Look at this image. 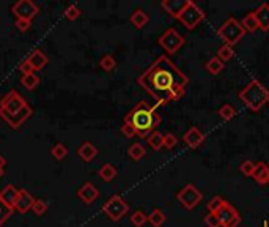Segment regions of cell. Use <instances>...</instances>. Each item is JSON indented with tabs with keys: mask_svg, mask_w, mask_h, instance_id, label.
Segmentation results:
<instances>
[{
	"mask_svg": "<svg viewBox=\"0 0 269 227\" xmlns=\"http://www.w3.org/2000/svg\"><path fill=\"white\" fill-rule=\"evenodd\" d=\"M128 155L133 158L134 161H140L142 158H145V155H147V148L143 147V145L140 144V142H135V144H133L131 145V147L128 148Z\"/></svg>",
	"mask_w": 269,
	"mask_h": 227,
	"instance_id": "obj_27",
	"label": "cell"
},
{
	"mask_svg": "<svg viewBox=\"0 0 269 227\" xmlns=\"http://www.w3.org/2000/svg\"><path fill=\"white\" fill-rule=\"evenodd\" d=\"M27 62L33 66V71L36 73V71H40V69H43L47 65L49 59H47V55L43 52L41 49H35L33 52L27 57Z\"/></svg>",
	"mask_w": 269,
	"mask_h": 227,
	"instance_id": "obj_15",
	"label": "cell"
},
{
	"mask_svg": "<svg viewBox=\"0 0 269 227\" xmlns=\"http://www.w3.org/2000/svg\"><path fill=\"white\" fill-rule=\"evenodd\" d=\"M205 68H206V71H208L209 74L216 76V74H219L221 71H224L225 63L221 59H217V57H211V59L205 63Z\"/></svg>",
	"mask_w": 269,
	"mask_h": 227,
	"instance_id": "obj_23",
	"label": "cell"
},
{
	"mask_svg": "<svg viewBox=\"0 0 269 227\" xmlns=\"http://www.w3.org/2000/svg\"><path fill=\"white\" fill-rule=\"evenodd\" d=\"M255 167H256V162L250 161V160H244V161L239 164V172L244 174L246 177H252L254 172H255Z\"/></svg>",
	"mask_w": 269,
	"mask_h": 227,
	"instance_id": "obj_34",
	"label": "cell"
},
{
	"mask_svg": "<svg viewBox=\"0 0 269 227\" xmlns=\"http://www.w3.org/2000/svg\"><path fill=\"white\" fill-rule=\"evenodd\" d=\"M129 21H131V24H133L135 29H143V27H145V25L148 24L149 17H148V15H147L145 10L135 8V10L133 11V15L129 16Z\"/></svg>",
	"mask_w": 269,
	"mask_h": 227,
	"instance_id": "obj_21",
	"label": "cell"
},
{
	"mask_svg": "<svg viewBox=\"0 0 269 227\" xmlns=\"http://www.w3.org/2000/svg\"><path fill=\"white\" fill-rule=\"evenodd\" d=\"M219 38L224 41V44H230V46H235L236 43H239L244 35H246V30L241 25V22L235 17H228L221 27L217 29Z\"/></svg>",
	"mask_w": 269,
	"mask_h": 227,
	"instance_id": "obj_5",
	"label": "cell"
},
{
	"mask_svg": "<svg viewBox=\"0 0 269 227\" xmlns=\"http://www.w3.org/2000/svg\"><path fill=\"white\" fill-rule=\"evenodd\" d=\"M147 142H148V145H149V147H151L153 150L159 151L162 147H164V134L156 130V131H153L151 134H149V136L147 137Z\"/></svg>",
	"mask_w": 269,
	"mask_h": 227,
	"instance_id": "obj_24",
	"label": "cell"
},
{
	"mask_svg": "<svg viewBox=\"0 0 269 227\" xmlns=\"http://www.w3.org/2000/svg\"><path fill=\"white\" fill-rule=\"evenodd\" d=\"M19 71L22 73V76H27V74L35 73V71H33V66L27 62V59H26V60H22V62L19 63Z\"/></svg>",
	"mask_w": 269,
	"mask_h": 227,
	"instance_id": "obj_42",
	"label": "cell"
},
{
	"mask_svg": "<svg viewBox=\"0 0 269 227\" xmlns=\"http://www.w3.org/2000/svg\"><path fill=\"white\" fill-rule=\"evenodd\" d=\"M137 84L156 99V106H165L184 97L189 79L167 55H161L137 78Z\"/></svg>",
	"mask_w": 269,
	"mask_h": 227,
	"instance_id": "obj_1",
	"label": "cell"
},
{
	"mask_svg": "<svg viewBox=\"0 0 269 227\" xmlns=\"http://www.w3.org/2000/svg\"><path fill=\"white\" fill-rule=\"evenodd\" d=\"M224 202H225V199L222 197V195H214V197H211V200L208 202V211L216 213L219 208L224 205Z\"/></svg>",
	"mask_w": 269,
	"mask_h": 227,
	"instance_id": "obj_37",
	"label": "cell"
},
{
	"mask_svg": "<svg viewBox=\"0 0 269 227\" xmlns=\"http://www.w3.org/2000/svg\"><path fill=\"white\" fill-rule=\"evenodd\" d=\"M35 200L36 199L27 191V189H19V194H17V199H16V204H15V210L22 213V214H26L27 211L32 210Z\"/></svg>",
	"mask_w": 269,
	"mask_h": 227,
	"instance_id": "obj_12",
	"label": "cell"
},
{
	"mask_svg": "<svg viewBox=\"0 0 269 227\" xmlns=\"http://www.w3.org/2000/svg\"><path fill=\"white\" fill-rule=\"evenodd\" d=\"M129 219H131V224H133L134 227H143L148 223V216L142 210L133 211V214H131Z\"/></svg>",
	"mask_w": 269,
	"mask_h": 227,
	"instance_id": "obj_31",
	"label": "cell"
},
{
	"mask_svg": "<svg viewBox=\"0 0 269 227\" xmlns=\"http://www.w3.org/2000/svg\"><path fill=\"white\" fill-rule=\"evenodd\" d=\"M203 19H205L203 10L200 8L195 2H192V0H187L184 10L181 11V15L178 16V21H181V24H183L187 30H194Z\"/></svg>",
	"mask_w": 269,
	"mask_h": 227,
	"instance_id": "obj_7",
	"label": "cell"
},
{
	"mask_svg": "<svg viewBox=\"0 0 269 227\" xmlns=\"http://www.w3.org/2000/svg\"><path fill=\"white\" fill-rule=\"evenodd\" d=\"M266 164H268V167H269V161H268V162H266Z\"/></svg>",
	"mask_w": 269,
	"mask_h": 227,
	"instance_id": "obj_47",
	"label": "cell"
},
{
	"mask_svg": "<svg viewBox=\"0 0 269 227\" xmlns=\"http://www.w3.org/2000/svg\"><path fill=\"white\" fill-rule=\"evenodd\" d=\"M263 227H268V221H265V223H263Z\"/></svg>",
	"mask_w": 269,
	"mask_h": 227,
	"instance_id": "obj_46",
	"label": "cell"
},
{
	"mask_svg": "<svg viewBox=\"0 0 269 227\" xmlns=\"http://www.w3.org/2000/svg\"><path fill=\"white\" fill-rule=\"evenodd\" d=\"M254 13L256 21H258V27L263 32H269V3H261Z\"/></svg>",
	"mask_w": 269,
	"mask_h": 227,
	"instance_id": "obj_17",
	"label": "cell"
},
{
	"mask_svg": "<svg viewBox=\"0 0 269 227\" xmlns=\"http://www.w3.org/2000/svg\"><path fill=\"white\" fill-rule=\"evenodd\" d=\"M77 155H79L80 158H82V160H84L85 162H90V161H93V160L96 158L98 148H96L91 142L85 141V142L80 144V147L77 148Z\"/></svg>",
	"mask_w": 269,
	"mask_h": 227,
	"instance_id": "obj_18",
	"label": "cell"
},
{
	"mask_svg": "<svg viewBox=\"0 0 269 227\" xmlns=\"http://www.w3.org/2000/svg\"><path fill=\"white\" fill-rule=\"evenodd\" d=\"M80 13H82V11H80V8L77 5H74V3L68 5L66 10H65V17L68 19V21H76V19L80 16Z\"/></svg>",
	"mask_w": 269,
	"mask_h": 227,
	"instance_id": "obj_36",
	"label": "cell"
},
{
	"mask_svg": "<svg viewBox=\"0 0 269 227\" xmlns=\"http://www.w3.org/2000/svg\"><path fill=\"white\" fill-rule=\"evenodd\" d=\"M216 216L219 218V221H221L225 227H236L238 224L241 223L239 213H238L236 208L227 200H225L224 205L216 211Z\"/></svg>",
	"mask_w": 269,
	"mask_h": 227,
	"instance_id": "obj_11",
	"label": "cell"
},
{
	"mask_svg": "<svg viewBox=\"0 0 269 227\" xmlns=\"http://www.w3.org/2000/svg\"><path fill=\"white\" fill-rule=\"evenodd\" d=\"M177 144H178V137L173 134V132H165L164 134V147L167 150H172L177 147Z\"/></svg>",
	"mask_w": 269,
	"mask_h": 227,
	"instance_id": "obj_39",
	"label": "cell"
},
{
	"mask_svg": "<svg viewBox=\"0 0 269 227\" xmlns=\"http://www.w3.org/2000/svg\"><path fill=\"white\" fill-rule=\"evenodd\" d=\"M103 211H104V214L110 221H114V223H118V221L124 218V214H128L129 205H128V202L121 197V195L114 194L103 205Z\"/></svg>",
	"mask_w": 269,
	"mask_h": 227,
	"instance_id": "obj_6",
	"label": "cell"
},
{
	"mask_svg": "<svg viewBox=\"0 0 269 227\" xmlns=\"http://www.w3.org/2000/svg\"><path fill=\"white\" fill-rule=\"evenodd\" d=\"M241 25L244 27V30L250 32V33H254V32H256L260 29L258 27V21H256V17H255V13H247V15L242 17Z\"/></svg>",
	"mask_w": 269,
	"mask_h": 227,
	"instance_id": "obj_25",
	"label": "cell"
},
{
	"mask_svg": "<svg viewBox=\"0 0 269 227\" xmlns=\"http://www.w3.org/2000/svg\"><path fill=\"white\" fill-rule=\"evenodd\" d=\"M158 43H159V46L164 50H167L168 54H175L184 46L186 40H184V36L179 35L175 29H168L159 36Z\"/></svg>",
	"mask_w": 269,
	"mask_h": 227,
	"instance_id": "obj_9",
	"label": "cell"
},
{
	"mask_svg": "<svg viewBox=\"0 0 269 227\" xmlns=\"http://www.w3.org/2000/svg\"><path fill=\"white\" fill-rule=\"evenodd\" d=\"M77 197L82 200V202H85V204L90 205V204H93V202H95L99 197V189L95 185H93L91 181H87V183H84V185L79 188Z\"/></svg>",
	"mask_w": 269,
	"mask_h": 227,
	"instance_id": "obj_13",
	"label": "cell"
},
{
	"mask_svg": "<svg viewBox=\"0 0 269 227\" xmlns=\"http://www.w3.org/2000/svg\"><path fill=\"white\" fill-rule=\"evenodd\" d=\"M123 123L133 126L139 137H148L161 123V117L156 112V106H148L145 101H140L133 111L124 115Z\"/></svg>",
	"mask_w": 269,
	"mask_h": 227,
	"instance_id": "obj_3",
	"label": "cell"
},
{
	"mask_svg": "<svg viewBox=\"0 0 269 227\" xmlns=\"http://www.w3.org/2000/svg\"><path fill=\"white\" fill-rule=\"evenodd\" d=\"M121 132L126 137H134V136H137V132H135V130L133 128V126L131 125H128V123H123V126H121Z\"/></svg>",
	"mask_w": 269,
	"mask_h": 227,
	"instance_id": "obj_43",
	"label": "cell"
},
{
	"mask_svg": "<svg viewBox=\"0 0 269 227\" xmlns=\"http://www.w3.org/2000/svg\"><path fill=\"white\" fill-rule=\"evenodd\" d=\"M203 141H205V134L197 128V126H191L183 136V142L191 148H198L200 145L203 144Z\"/></svg>",
	"mask_w": 269,
	"mask_h": 227,
	"instance_id": "obj_14",
	"label": "cell"
},
{
	"mask_svg": "<svg viewBox=\"0 0 269 227\" xmlns=\"http://www.w3.org/2000/svg\"><path fill=\"white\" fill-rule=\"evenodd\" d=\"M177 200L186 208V210H194V208L203 200V194L195 185L187 183V185H184L177 193Z\"/></svg>",
	"mask_w": 269,
	"mask_h": 227,
	"instance_id": "obj_8",
	"label": "cell"
},
{
	"mask_svg": "<svg viewBox=\"0 0 269 227\" xmlns=\"http://www.w3.org/2000/svg\"><path fill=\"white\" fill-rule=\"evenodd\" d=\"M98 175H99V178L104 180V181H112L117 177V169L114 164H110V162H105L101 166V169L98 170Z\"/></svg>",
	"mask_w": 269,
	"mask_h": 227,
	"instance_id": "obj_22",
	"label": "cell"
},
{
	"mask_svg": "<svg viewBox=\"0 0 269 227\" xmlns=\"http://www.w3.org/2000/svg\"><path fill=\"white\" fill-rule=\"evenodd\" d=\"M238 98L241 99L250 111H260L266 103H269V90L261 84L258 79H252L249 84L238 93Z\"/></svg>",
	"mask_w": 269,
	"mask_h": 227,
	"instance_id": "obj_4",
	"label": "cell"
},
{
	"mask_svg": "<svg viewBox=\"0 0 269 227\" xmlns=\"http://www.w3.org/2000/svg\"><path fill=\"white\" fill-rule=\"evenodd\" d=\"M33 109L27 104L16 90L8 92L0 99V117L7 122L13 130L21 128V126L32 117Z\"/></svg>",
	"mask_w": 269,
	"mask_h": 227,
	"instance_id": "obj_2",
	"label": "cell"
},
{
	"mask_svg": "<svg viewBox=\"0 0 269 227\" xmlns=\"http://www.w3.org/2000/svg\"><path fill=\"white\" fill-rule=\"evenodd\" d=\"M11 13L16 16V19L32 21L36 15H40V6L32 0H19V2H16L11 6Z\"/></svg>",
	"mask_w": 269,
	"mask_h": 227,
	"instance_id": "obj_10",
	"label": "cell"
},
{
	"mask_svg": "<svg viewBox=\"0 0 269 227\" xmlns=\"http://www.w3.org/2000/svg\"><path fill=\"white\" fill-rule=\"evenodd\" d=\"M21 84H22L24 88H27V90H35V88L40 85V78L36 76V73L22 76V78H21Z\"/></svg>",
	"mask_w": 269,
	"mask_h": 227,
	"instance_id": "obj_28",
	"label": "cell"
},
{
	"mask_svg": "<svg viewBox=\"0 0 269 227\" xmlns=\"http://www.w3.org/2000/svg\"><path fill=\"white\" fill-rule=\"evenodd\" d=\"M252 178L261 186L268 185L269 183V167H268L266 162H263V161L256 162V167H255V172L252 175Z\"/></svg>",
	"mask_w": 269,
	"mask_h": 227,
	"instance_id": "obj_19",
	"label": "cell"
},
{
	"mask_svg": "<svg viewBox=\"0 0 269 227\" xmlns=\"http://www.w3.org/2000/svg\"><path fill=\"white\" fill-rule=\"evenodd\" d=\"M217 114H219V117H221L222 120L228 122V120L235 118V115H236V107L231 106L230 103H225V104L221 106V109L217 111Z\"/></svg>",
	"mask_w": 269,
	"mask_h": 227,
	"instance_id": "obj_29",
	"label": "cell"
},
{
	"mask_svg": "<svg viewBox=\"0 0 269 227\" xmlns=\"http://www.w3.org/2000/svg\"><path fill=\"white\" fill-rule=\"evenodd\" d=\"M13 211H15V208L8 207L2 199H0V226H2L5 221L11 216V214H13Z\"/></svg>",
	"mask_w": 269,
	"mask_h": 227,
	"instance_id": "obj_35",
	"label": "cell"
},
{
	"mask_svg": "<svg viewBox=\"0 0 269 227\" xmlns=\"http://www.w3.org/2000/svg\"><path fill=\"white\" fill-rule=\"evenodd\" d=\"M51 155L55 158V160L61 161V160H63V158L68 156V147H66L65 144H61V142L55 144L54 147H52V150H51Z\"/></svg>",
	"mask_w": 269,
	"mask_h": 227,
	"instance_id": "obj_33",
	"label": "cell"
},
{
	"mask_svg": "<svg viewBox=\"0 0 269 227\" xmlns=\"http://www.w3.org/2000/svg\"><path fill=\"white\" fill-rule=\"evenodd\" d=\"M203 221H205V224L208 226V227H219V226L222 224L221 221H219V218L216 216V213H209V211H208V214L205 216Z\"/></svg>",
	"mask_w": 269,
	"mask_h": 227,
	"instance_id": "obj_40",
	"label": "cell"
},
{
	"mask_svg": "<svg viewBox=\"0 0 269 227\" xmlns=\"http://www.w3.org/2000/svg\"><path fill=\"white\" fill-rule=\"evenodd\" d=\"M187 3V0H164V2L161 3V6L164 8L168 15L173 16V17H177L181 15V11L184 10V6Z\"/></svg>",
	"mask_w": 269,
	"mask_h": 227,
	"instance_id": "obj_16",
	"label": "cell"
},
{
	"mask_svg": "<svg viewBox=\"0 0 269 227\" xmlns=\"http://www.w3.org/2000/svg\"><path fill=\"white\" fill-rule=\"evenodd\" d=\"M99 66H101L104 71H112L115 66H117V60L114 55L110 54H105L101 57V60H99Z\"/></svg>",
	"mask_w": 269,
	"mask_h": 227,
	"instance_id": "obj_32",
	"label": "cell"
},
{
	"mask_svg": "<svg viewBox=\"0 0 269 227\" xmlns=\"http://www.w3.org/2000/svg\"><path fill=\"white\" fill-rule=\"evenodd\" d=\"M167 221L165 213L161 210V208H154V210L148 214V223L153 227H161Z\"/></svg>",
	"mask_w": 269,
	"mask_h": 227,
	"instance_id": "obj_26",
	"label": "cell"
},
{
	"mask_svg": "<svg viewBox=\"0 0 269 227\" xmlns=\"http://www.w3.org/2000/svg\"><path fill=\"white\" fill-rule=\"evenodd\" d=\"M5 164H7V160H5V158L2 156V155H0V167H5Z\"/></svg>",
	"mask_w": 269,
	"mask_h": 227,
	"instance_id": "obj_44",
	"label": "cell"
},
{
	"mask_svg": "<svg viewBox=\"0 0 269 227\" xmlns=\"http://www.w3.org/2000/svg\"><path fill=\"white\" fill-rule=\"evenodd\" d=\"M32 211L36 214V216H43L46 211H47V204H46V200H43V199H36L35 200V204L32 207Z\"/></svg>",
	"mask_w": 269,
	"mask_h": 227,
	"instance_id": "obj_38",
	"label": "cell"
},
{
	"mask_svg": "<svg viewBox=\"0 0 269 227\" xmlns=\"http://www.w3.org/2000/svg\"><path fill=\"white\" fill-rule=\"evenodd\" d=\"M3 175V169L2 167H0V177H2Z\"/></svg>",
	"mask_w": 269,
	"mask_h": 227,
	"instance_id": "obj_45",
	"label": "cell"
},
{
	"mask_svg": "<svg viewBox=\"0 0 269 227\" xmlns=\"http://www.w3.org/2000/svg\"><path fill=\"white\" fill-rule=\"evenodd\" d=\"M15 25L19 32H27L30 29V25H32V21H27V19H16Z\"/></svg>",
	"mask_w": 269,
	"mask_h": 227,
	"instance_id": "obj_41",
	"label": "cell"
},
{
	"mask_svg": "<svg viewBox=\"0 0 269 227\" xmlns=\"http://www.w3.org/2000/svg\"><path fill=\"white\" fill-rule=\"evenodd\" d=\"M17 194H19V189H17L16 186H13V185H8V186H5L2 191H0V199H2L8 207L15 208Z\"/></svg>",
	"mask_w": 269,
	"mask_h": 227,
	"instance_id": "obj_20",
	"label": "cell"
},
{
	"mask_svg": "<svg viewBox=\"0 0 269 227\" xmlns=\"http://www.w3.org/2000/svg\"><path fill=\"white\" fill-rule=\"evenodd\" d=\"M235 55V49H233V46H230V44H222L221 48L217 49V59H221L224 63L225 62H228V60H231V57Z\"/></svg>",
	"mask_w": 269,
	"mask_h": 227,
	"instance_id": "obj_30",
	"label": "cell"
}]
</instances>
